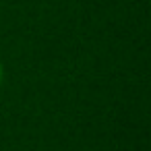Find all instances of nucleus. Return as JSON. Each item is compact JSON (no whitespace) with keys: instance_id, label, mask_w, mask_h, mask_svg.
Masks as SVG:
<instances>
[{"instance_id":"1","label":"nucleus","mask_w":151,"mask_h":151,"mask_svg":"<svg viewBox=\"0 0 151 151\" xmlns=\"http://www.w3.org/2000/svg\"><path fill=\"white\" fill-rule=\"evenodd\" d=\"M0 81H2V64H0Z\"/></svg>"}]
</instances>
